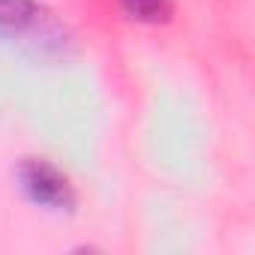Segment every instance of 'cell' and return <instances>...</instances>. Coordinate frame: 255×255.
<instances>
[{
  "mask_svg": "<svg viewBox=\"0 0 255 255\" xmlns=\"http://www.w3.org/2000/svg\"><path fill=\"white\" fill-rule=\"evenodd\" d=\"M0 42L39 57H66L72 48L66 24L36 0H0Z\"/></svg>",
  "mask_w": 255,
  "mask_h": 255,
  "instance_id": "obj_1",
  "label": "cell"
},
{
  "mask_svg": "<svg viewBox=\"0 0 255 255\" xmlns=\"http://www.w3.org/2000/svg\"><path fill=\"white\" fill-rule=\"evenodd\" d=\"M18 186L21 192L42 210L51 213H63L75 207V189L69 183V177L48 159L42 156H27L18 165Z\"/></svg>",
  "mask_w": 255,
  "mask_h": 255,
  "instance_id": "obj_2",
  "label": "cell"
},
{
  "mask_svg": "<svg viewBox=\"0 0 255 255\" xmlns=\"http://www.w3.org/2000/svg\"><path fill=\"white\" fill-rule=\"evenodd\" d=\"M120 9L141 24H165L174 12V0H117Z\"/></svg>",
  "mask_w": 255,
  "mask_h": 255,
  "instance_id": "obj_3",
  "label": "cell"
}]
</instances>
